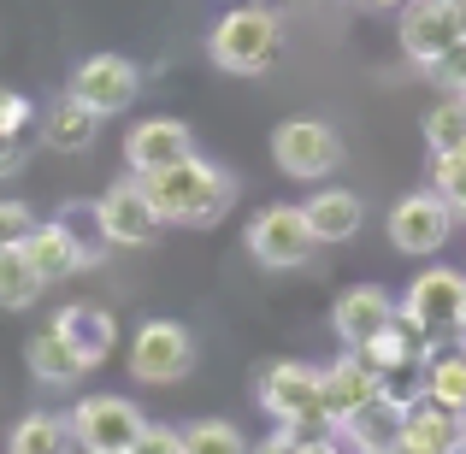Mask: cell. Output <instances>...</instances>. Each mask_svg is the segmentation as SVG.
I'll use <instances>...</instances> for the list:
<instances>
[{
	"instance_id": "obj_1",
	"label": "cell",
	"mask_w": 466,
	"mask_h": 454,
	"mask_svg": "<svg viewBox=\"0 0 466 454\" xmlns=\"http://www.w3.org/2000/svg\"><path fill=\"white\" fill-rule=\"evenodd\" d=\"M142 189H148L159 225H218V218L237 207V177L218 171L213 159H201V154H189L171 171L142 177Z\"/></svg>"
},
{
	"instance_id": "obj_2",
	"label": "cell",
	"mask_w": 466,
	"mask_h": 454,
	"mask_svg": "<svg viewBox=\"0 0 466 454\" xmlns=\"http://www.w3.org/2000/svg\"><path fill=\"white\" fill-rule=\"evenodd\" d=\"M207 54H213V66L230 71V77H260V71H272L278 54H284V18H278L272 6H237L213 24Z\"/></svg>"
},
{
	"instance_id": "obj_3",
	"label": "cell",
	"mask_w": 466,
	"mask_h": 454,
	"mask_svg": "<svg viewBox=\"0 0 466 454\" xmlns=\"http://www.w3.org/2000/svg\"><path fill=\"white\" fill-rule=\"evenodd\" d=\"M260 408L272 413L278 425H289L296 437H325L337 431L325 413V366H308V360H272L260 372Z\"/></svg>"
},
{
	"instance_id": "obj_4",
	"label": "cell",
	"mask_w": 466,
	"mask_h": 454,
	"mask_svg": "<svg viewBox=\"0 0 466 454\" xmlns=\"http://www.w3.org/2000/svg\"><path fill=\"white\" fill-rule=\"evenodd\" d=\"M242 242H248L254 266H266V272H301L319 248V237H313L301 207H260V213L248 218V230H242Z\"/></svg>"
},
{
	"instance_id": "obj_5",
	"label": "cell",
	"mask_w": 466,
	"mask_h": 454,
	"mask_svg": "<svg viewBox=\"0 0 466 454\" xmlns=\"http://www.w3.org/2000/svg\"><path fill=\"white\" fill-rule=\"evenodd\" d=\"M195 330L177 318H148V325L130 337V378L137 384H183L195 372Z\"/></svg>"
},
{
	"instance_id": "obj_6",
	"label": "cell",
	"mask_w": 466,
	"mask_h": 454,
	"mask_svg": "<svg viewBox=\"0 0 466 454\" xmlns=\"http://www.w3.org/2000/svg\"><path fill=\"white\" fill-rule=\"evenodd\" d=\"M66 419L83 454H130L137 437L148 431V419H142V408L130 396H83Z\"/></svg>"
},
{
	"instance_id": "obj_7",
	"label": "cell",
	"mask_w": 466,
	"mask_h": 454,
	"mask_svg": "<svg viewBox=\"0 0 466 454\" xmlns=\"http://www.w3.org/2000/svg\"><path fill=\"white\" fill-rule=\"evenodd\" d=\"M461 296H466V277L449 272V266H431V272H420L408 284V296H401V325L420 330V342H449L461 330Z\"/></svg>"
},
{
	"instance_id": "obj_8",
	"label": "cell",
	"mask_w": 466,
	"mask_h": 454,
	"mask_svg": "<svg viewBox=\"0 0 466 454\" xmlns=\"http://www.w3.org/2000/svg\"><path fill=\"white\" fill-rule=\"evenodd\" d=\"M272 159L284 177L296 183H319L342 166V136L325 125V118H284L272 130Z\"/></svg>"
},
{
	"instance_id": "obj_9",
	"label": "cell",
	"mask_w": 466,
	"mask_h": 454,
	"mask_svg": "<svg viewBox=\"0 0 466 454\" xmlns=\"http://www.w3.org/2000/svg\"><path fill=\"white\" fill-rule=\"evenodd\" d=\"M461 42H466V30H461L455 0H408L401 6V47H408V59L420 71H437Z\"/></svg>"
},
{
	"instance_id": "obj_10",
	"label": "cell",
	"mask_w": 466,
	"mask_h": 454,
	"mask_svg": "<svg viewBox=\"0 0 466 454\" xmlns=\"http://www.w3.org/2000/svg\"><path fill=\"white\" fill-rule=\"evenodd\" d=\"M95 218H101V237L113 248H148L159 237V213H154L148 189H142V177H130V171L95 201Z\"/></svg>"
},
{
	"instance_id": "obj_11",
	"label": "cell",
	"mask_w": 466,
	"mask_h": 454,
	"mask_svg": "<svg viewBox=\"0 0 466 454\" xmlns=\"http://www.w3.org/2000/svg\"><path fill=\"white\" fill-rule=\"evenodd\" d=\"M66 95H77L89 113L113 118V113H125V106L142 95V71L130 66L125 54H89L77 71H71V89Z\"/></svg>"
},
{
	"instance_id": "obj_12",
	"label": "cell",
	"mask_w": 466,
	"mask_h": 454,
	"mask_svg": "<svg viewBox=\"0 0 466 454\" xmlns=\"http://www.w3.org/2000/svg\"><path fill=\"white\" fill-rule=\"evenodd\" d=\"M384 230L401 254H437L449 242V230H455V213L443 207L437 189H420V195H401V201L390 207Z\"/></svg>"
},
{
	"instance_id": "obj_13",
	"label": "cell",
	"mask_w": 466,
	"mask_h": 454,
	"mask_svg": "<svg viewBox=\"0 0 466 454\" xmlns=\"http://www.w3.org/2000/svg\"><path fill=\"white\" fill-rule=\"evenodd\" d=\"M396 318H401L396 296H390V289H378V284L342 289L337 307H330V330H337V342H342V348H354V354H360L378 330H390Z\"/></svg>"
},
{
	"instance_id": "obj_14",
	"label": "cell",
	"mask_w": 466,
	"mask_h": 454,
	"mask_svg": "<svg viewBox=\"0 0 466 454\" xmlns=\"http://www.w3.org/2000/svg\"><path fill=\"white\" fill-rule=\"evenodd\" d=\"M195 154V136L183 118H142L137 130L125 136V166L130 177H154V171H171Z\"/></svg>"
},
{
	"instance_id": "obj_15",
	"label": "cell",
	"mask_w": 466,
	"mask_h": 454,
	"mask_svg": "<svg viewBox=\"0 0 466 454\" xmlns=\"http://www.w3.org/2000/svg\"><path fill=\"white\" fill-rule=\"evenodd\" d=\"M408 401L396 396V389H384V396H372L360 413H349V419L337 425V437H342V449H354V454H390L408 437Z\"/></svg>"
},
{
	"instance_id": "obj_16",
	"label": "cell",
	"mask_w": 466,
	"mask_h": 454,
	"mask_svg": "<svg viewBox=\"0 0 466 454\" xmlns=\"http://www.w3.org/2000/svg\"><path fill=\"white\" fill-rule=\"evenodd\" d=\"M384 384H390V378L378 372L366 354L342 348V360L325 366V413H330V425H342L349 413H360L372 396H384Z\"/></svg>"
},
{
	"instance_id": "obj_17",
	"label": "cell",
	"mask_w": 466,
	"mask_h": 454,
	"mask_svg": "<svg viewBox=\"0 0 466 454\" xmlns=\"http://www.w3.org/2000/svg\"><path fill=\"white\" fill-rule=\"evenodd\" d=\"M54 330L71 342V354H77L89 372L106 360V354H113V342H118V318L106 313V307H89V301L59 307V313H54Z\"/></svg>"
},
{
	"instance_id": "obj_18",
	"label": "cell",
	"mask_w": 466,
	"mask_h": 454,
	"mask_svg": "<svg viewBox=\"0 0 466 454\" xmlns=\"http://www.w3.org/2000/svg\"><path fill=\"white\" fill-rule=\"evenodd\" d=\"M24 260L35 266V277L42 284H66L71 272H83V248H77V237H71L59 218H35V230L24 237Z\"/></svg>"
},
{
	"instance_id": "obj_19",
	"label": "cell",
	"mask_w": 466,
	"mask_h": 454,
	"mask_svg": "<svg viewBox=\"0 0 466 454\" xmlns=\"http://www.w3.org/2000/svg\"><path fill=\"white\" fill-rule=\"evenodd\" d=\"M301 213H308L319 242H349V237H360V225H366V201L354 189H313L308 201H301Z\"/></svg>"
},
{
	"instance_id": "obj_20",
	"label": "cell",
	"mask_w": 466,
	"mask_h": 454,
	"mask_svg": "<svg viewBox=\"0 0 466 454\" xmlns=\"http://www.w3.org/2000/svg\"><path fill=\"white\" fill-rule=\"evenodd\" d=\"M42 136H47L54 154H83L95 136H101V113H89L77 95H59V101L47 106V118H42Z\"/></svg>"
},
{
	"instance_id": "obj_21",
	"label": "cell",
	"mask_w": 466,
	"mask_h": 454,
	"mask_svg": "<svg viewBox=\"0 0 466 454\" xmlns=\"http://www.w3.org/2000/svg\"><path fill=\"white\" fill-rule=\"evenodd\" d=\"M408 443L425 449V454H461L466 443V419L449 408H437V401H420V408L408 413Z\"/></svg>"
},
{
	"instance_id": "obj_22",
	"label": "cell",
	"mask_w": 466,
	"mask_h": 454,
	"mask_svg": "<svg viewBox=\"0 0 466 454\" xmlns=\"http://www.w3.org/2000/svg\"><path fill=\"white\" fill-rule=\"evenodd\" d=\"M24 366H30V372L42 378V384H77V378L89 372V366H83L77 354H71V342L59 337L54 325H47V330H35V337L24 342Z\"/></svg>"
},
{
	"instance_id": "obj_23",
	"label": "cell",
	"mask_w": 466,
	"mask_h": 454,
	"mask_svg": "<svg viewBox=\"0 0 466 454\" xmlns=\"http://www.w3.org/2000/svg\"><path fill=\"white\" fill-rule=\"evenodd\" d=\"M77 437H71V419L59 413H24L6 437V454H71Z\"/></svg>"
},
{
	"instance_id": "obj_24",
	"label": "cell",
	"mask_w": 466,
	"mask_h": 454,
	"mask_svg": "<svg viewBox=\"0 0 466 454\" xmlns=\"http://www.w3.org/2000/svg\"><path fill=\"white\" fill-rule=\"evenodd\" d=\"M425 401H437V408L461 413L466 419V348L455 354H431V366H425Z\"/></svg>"
},
{
	"instance_id": "obj_25",
	"label": "cell",
	"mask_w": 466,
	"mask_h": 454,
	"mask_svg": "<svg viewBox=\"0 0 466 454\" xmlns=\"http://www.w3.org/2000/svg\"><path fill=\"white\" fill-rule=\"evenodd\" d=\"M413 348H420V330L396 318V325H390V330H378V337L366 342L360 354H366V360H372L384 378H396V372H408V366H413ZM384 389H390V384H384Z\"/></svg>"
},
{
	"instance_id": "obj_26",
	"label": "cell",
	"mask_w": 466,
	"mask_h": 454,
	"mask_svg": "<svg viewBox=\"0 0 466 454\" xmlns=\"http://www.w3.org/2000/svg\"><path fill=\"white\" fill-rule=\"evenodd\" d=\"M42 289L47 284L35 277V266L24 260V248H0V307H6V313H24Z\"/></svg>"
},
{
	"instance_id": "obj_27",
	"label": "cell",
	"mask_w": 466,
	"mask_h": 454,
	"mask_svg": "<svg viewBox=\"0 0 466 454\" xmlns=\"http://www.w3.org/2000/svg\"><path fill=\"white\" fill-rule=\"evenodd\" d=\"M425 148L431 154H466V101L449 95L425 113Z\"/></svg>"
},
{
	"instance_id": "obj_28",
	"label": "cell",
	"mask_w": 466,
	"mask_h": 454,
	"mask_svg": "<svg viewBox=\"0 0 466 454\" xmlns=\"http://www.w3.org/2000/svg\"><path fill=\"white\" fill-rule=\"evenodd\" d=\"M183 454H254V449L230 419H195L183 425Z\"/></svg>"
},
{
	"instance_id": "obj_29",
	"label": "cell",
	"mask_w": 466,
	"mask_h": 454,
	"mask_svg": "<svg viewBox=\"0 0 466 454\" xmlns=\"http://www.w3.org/2000/svg\"><path fill=\"white\" fill-rule=\"evenodd\" d=\"M431 189L455 218H466V154H431Z\"/></svg>"
},
{
	"instance_id": "obj_30",
	"label": "cell",
	"mask_w": 466,
	"mask_h": 454,
	"mask_svg": "<svg viewBox=\"0 0 466 454\" xmlns=\"http://www.w3.org/2000/svg\"><path fill=\"white\" fill-rule=\"evenodd\" d=\"M35 230V213L24 201H0V248H24V237Z\"/></svg>"
},
{
	"instance_id": "obj_31",
	"label": "cell",
	"mask_w": 466,
	"mask_h": 454,
	"mask_svg": "<svg viewBox=\"0 0 466 454\" xmlns=\"http://www.w3.org/2000/svg\"><path fill=\"white\" fill-rule=\"evenodd\" d=\"M35 118V106L24 101V95H12V89H0V136H24V125Z\"/></svg>"
},
{
	"instance_id": "obj_32",
	"label": "cell",
	"mask_w": 466,
	"mask_h": 454,
	"mask_svg": "<svg viewBox=\"0 0 466 454\" xmlns=\"http://www.w3.org/2000/svg\"><path fill=\"white\" fill-rule=\"evenodd\" d=\"M130 454H183V431H166V425H148V431L137 437V449Z\"/></svg>"
},
{
	"instance_id": "obj_33",
	"label": "cell",
	"mask_w": 466,
	"mask_h": 454,
	"mask_svg": "<svg viewBox=\"0 0 466 454\" xmlns=\"http://www.w3.org/2000/svg\"><path fill=\"white\" fill-rule=\"evenodd\" d=\"M24 159H30V142L24 136H0V177H18Z\"/></svg>"
},
{
	"instance_id": "obj_34",
	"label": "cell",
	"mask_w": 466,
	"mask_h": 454,
	"mask_svg": "<svg viewBox=\"0 0 466 454\" xmlns=\"http://www.w3.org/2000/svg\"><path fill=\"white\" fill-rule=\"evenodd\" d=\"M325 437H330V431H325ZM301 449H308V437H296L289 425H278V431L266 437V443L254 449V454H301Z\"/></svg>"
},
{
	"instance_id": "obj_35",
	"label": "cell",
	"mask_w": 466,
	"mask_h": 454,
	"mask_svg": "<svg viewBox=\"0 0 466 454\" xmlns=\"http://www.w3.org/2000/svg\"><path fill=\"white\" fill-rule=\"evenodd\" d=\"M301 454H342V437L337 431H330V437H308V449H301Z\"/></svg>"
},
{
	"instance_id": "obj_36",
	"label": "cell",
	"mask_w": 466,
	"mask_h": 454,
	"mask_svg": "<svg viewBox=\"0 0 466 454\" xmlns=\"http://www.w3.org/2000/svg\"><path fill=\"white\" fill-rule=\"evenodd\" d=\"M390 454H425V449H413V443H408V437H401V443H396V449H390Z\"/></svg>"
},
{
	"instance_id": "obj_37",
	"label": "cell",
	"mask_w": 466,
	"mask_h": 454,
	"mask_svg": "<svg viewBox=\"0 0 466 454\" xmlns=\"http://www.w3.org/2000/svg\"><path fill=\"white\" fill-rule=\"evenodd\" d=\"M366 6H401V0H366Z\"/></svg>"
},
{
	"instance_id": "obj_38",
	"label": "cell",
	"mask_w": 466,
	"mask_h": 454,
	"mask_svg": "<svg viewBox=\"0 0 466 454\" xmlns=\"http://www.w3.org/2000/svg\"><path fill=\"white\" fill-rule=\"evenodd\" d=\"M461 337H466V296H461Z\"/></svg>"
},
{
	"instance_id": "obj_39",
	"label": "cell",
	"mask_w": 466,
	"mask_h": 454,
	"mask_svg": "<svg viewBox=\"0 0 466 454\" xmlns=\"http://www.w3.org/2000/svg\"><path fill=\"white\" fill-rule=\"evenodd\" d=\"M461 30H466V0H461Z\"/></svg>"
},
{
	"instance_id": "obj_40",
	"label": "cell",
	"mask_w": 466,
	"mask_h": 454,
	"mask_svg": "<svg viewBox=\"0 0 466 454\" xmlns=\"http://www.w3.org/2000/svg\"><path fill=\"white\" fill-rule=\"evenodd\" d=\"M455 95H461V101H466V77H461V89H455Z\"/></svg>"
},
{
	"instance_id": "obj_41",
	"label": "cell",
	"mask_w": 466,
	"mask_h": 454,
	"mask_svg": "<svg viewBox=\"0 0 466 454\" xmlns=\"http://www.w3.org/2000/svg\"><path fill=\"white\" fill-rule=\"evenodd\" d=\"M461 454H466V443H461Z\"/></svg>"
}]
</instances>
